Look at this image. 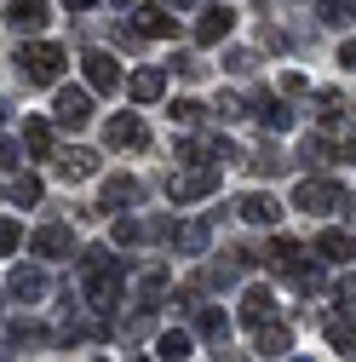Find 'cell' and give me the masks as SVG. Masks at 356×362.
I'll list each match as a JSON object with an SVG mask.
<instances>
[{
    "label": "cell",
    "instance_id": "obj_18",
    "mask_svg": "<svg viewBox=\"0 0 356 362\" xmlns=\"http://www.w3.org/2000/svg\"><path fill=\"white\" fill-rule=\"evenodd\" d=\"M264 264H271L276 276H293V270H304V247H299L293 236H276L271 253H264Z\"/></svg>",
    "mask_w": 356,
    "mask_h": 362
},
{
    "label": "cell",
    "instance_id": "obj_4",
    "mask_svg": "<svg viewBox=\"0 0 356 362\" xmlns=\"http://www.w3.org/2000/svg\"><path fill=\"white\" fill-rule=\"evenodd\" d=\"M218 190V167H184V173H167V202H201Z\"/></svg>",
    "mask_w": 356,
    "mask_h": 362
},
{
    "label": "cell",
    "instance_id": "obj_6",
    "mask_svg": "<svg viewBox=\"0 0 356 362\" xmlns=\"http://www.w3.org/2000/svg\"><path fill=\"white\" fill-rule=\"evenodd\" d=\"M6 293H12V299H23V305H40V299L52 293V282H47V270H40V264H12Z\"/></svg>",
    "mask_w": 356,
    "mask_h": 362
},
{
    "label": "cell",
    "instance_id": "obj_11",
    "mask_svg": "<svg viewBox=\"0 0 356 362\" xmlns=\"http://www.w3.org/2000/svg\"><path fill=\"white\" fill-rule=\"evenodd\" d=\"M35 253L40 259H75V230H69V224H40V230H35Z\"/></svg>",
    "mask_w": 356,
    "mask_h": 362
},
{
    "label": "cell",
    "instance_id": "obj_33",
    "mask_svg": "<svg viewBox=\"0 0 356 362\" xmlns=\"http://www.w3.org/2000/svg\"><path fill=\"white\" fill-rule=\"evenodd\" d=\"M201 115H207V110H201L196 98H178V104H172V121H178V127H201Z\"/></svg>",
    "mask_w": 356,
    "mask_h": 362
},
{
    "label": "cell",
    "instance_id": "obj_28",
    "mask_svg": "<svg viewBox=\"0 0 356 362\" xmlns=\"http://www.w3.org/2000/svg\"><path fill=\"white\" fill-rule=\"evenodd\" d=\"M40 196H47V185H40L35 173H18V178H12V202H18V207H35Z\"/></svg>",
    "mask_w": 356,
    "mask_h": 362
},
{
    "label": "cell",
    "instance_id": "obj_17",
    "mask_svg": "<svg viewBox=\"0 0 356 362\" xmlns=\"http://www.w3.org/2000/svg\"><path fill=\"white\" fill-rule=\"evenodd\" d=\"M132 23H138V40H167V35H178V23H172L167 6H138Z\"/></svg>",
    "mask_w": 356,
    "mask_h": 362
},
{
    "label": "cell",
    "instance_id": "obj_3",
    "mask_svg": "<svg viewBox=\"0 0 356 362\" xmlns=\"http://www.w3.org/2000/svg\"><path fill=\"white\" fill-rule=\"evenodd\" d=\"M350 196H345V185H333V178H299V190H293V207L304 213V218H328V213H339Z\"/></svg>",
    "mask_w": 356,
    "mask_h": 362
},
{
    "label": "cell",
    "instance_id": "obj_27",
    "mask_svg": "<svg viewBox=\"0 0 356 362\" xmlns=\"http://www.w3.org/2000/svg\"><path fill=\"white\" fill-rule=\"evenodd\" d=\"M247 167H253V173H259V178H282V173H287V167H293V161H287V156H282V150H276V144H259V150H253V161H247Z\"/></svg>",
    "mask_w": 356,
    "mask_h": 362
},
{
    "label": "cell",
    "instance_id": "obj_2",
    "mask_svg": "<svg viewBox=\"0 0 356 362\" xmlns=\"http://www.w3.org/2000/svg\"><path fill=\"white\" fill-rule=\"evenodd\" d=\"M18 69L29 86H58L64 75V47H52V40H23L18 47Z\"/></svg>",
    "mask_w": 356,
    "mask_h": 362
},
{
    "label": "cell",
    "instance_id": "obj_5",
    "mask_svg": "<svg viewBox=\"0 0 356 362\" xmlns=\"http://www.w3.org/2000/svg\"><path fill=\"white\" fill-rule=\"evenodd\" d=\"M52 121L58 127H86V121H93V93H86V86H58Z\"/></svg>",
    "mask_w": 356,
    "mask_h": 362
},
{
    "label": "cell",
    "instance_id": "obj_32",
    "mask_svg": "<svg viewBox=\"0 0 356 362\" xmlns=\"http://www.w3.org/2000/svg\"><path fill=\"white\" fill-rule=\"evenodd\" d=\"M310 104H316V121H322V127H333V121H339V110H345V98H339V93H316Z\"/></svg>",
    "mask_w": 356,
    "mask_h": 362
},
{
    "label": "cell",
    "instance_id": "obj_41",
    "mask_svg": "<svg viewBox=\"0 0 356 362\" xmlns=\"http://www.w3.org/2000/svg\"><path fill=\"white\" fill-rule=\"evenodd\" d=\"M64 6H69V12H75V18H81V12H86V6H93V0H64Z\"/></svg>",
    "mask_w": 356,
    "mask_h": 362
},
{
    "label": "cell",
    "instance_id": "obj_44",
    "mask_svg": "<svg viewBox=\"0 0 356 362\" xmlns=\"http://www.w3.org/2000/svg\"><path fill=\"white\" fill-rule=\"evenodd\" d=\"M126 362H144V356H126Z\"/></svg>",
    "mask_w": 356,
    "mask_h": 362
},
{
    "label": "cell",
    "instance_id": "obj_12",
    "mask_svg": "<svg viewBox=\"0 0 356 362\" xmlns=\"http://www.w3.org/2000/svg\"><path fill=\"white\" fill-rule=\"evenodd\" d=\"M138 196H144V185H138V178H132V173H109V178H104V196H98V213L132 207Z\"/></svg>",
    "mask_w": 356,
    "mask_h": 362
},
{
    "label": "cell",
    "instance_id": "obj_7",
    "mask_svg": "<svg viewBox=\"0 0 356 362\" xmlns=\"http://www.w3.org/2000/svg\"><path fill=\"white\" fill-rule=\"evenodd\" d=\"M104 144H109V150H144V144H150V127H144L138 115H109V121H104Z\"/></svg>",
    "mask_w": 356,
    "mask_h": 362
},
{
    "label": "cell",
    "instance_id": "obj_37",
    "mask_svg": "<svg viewBox=\"0 0 356 362\" xmlns=\"http://www.w3.org/2000/svg\"><path fill=\"white\" fill-rule=\"evenodd\" d=\"M282 93H287V98H304L310 81H304V75H282Z\"/></svg>",
    "mask_w": 356,
    "mask_h": 362
},
{
    "label": "cell",
    "instance_id": "obj_45",
    "mask_svg": "<svg viewBox=\"0 0 356 362\" xmlns=\"http://www.w3.org/2000/svg\"><path fill=\"white\" fill-rule=\"evenodd\" d=\"M293 362H310V356H293Z\"/></svg>",
    "mask_w": 356,
    "mask_h": 362
},
{
    "label": "cell",
    "instance_id": "obj_20",
    "mask_svg": "<svg viewBox=\"0 0 356 362\" xmlns=\"http://www.w3.org/2000/svg\"><path fill=\"white\" fill-rule=\"evenodd\" d=\"M322 334H328L333 351H345V356L356 351V322H350V310H328V316H322Z\"/></svg>",
    "mask_w": 356,
    "mask_h": 362
},
{
    "label": "cell",
    "instance_id": "obj_15",
    "mask_svg": "<svg viewBox=\"0 0 356 362\" xmlns=\"http://www.w3.org/2000/svg\"><path fill=\"white\" fill-rule=\"evenodd\" d=\"M264 322H276V293L271 288H247V299H242V328H264Z\"/></svg>",
    "mask_w": 356,
    "mask_h": 362
},
{
    "label": "cell",
    "instance_id": "obj_35",
    "mask_svg": "<svg viewBox=\"0 0 356 362\" xmlns=\"http://www.w3.org/2000/svg\"><path fill=\"white\" fill-rule=\"evenodd\" d=\"M172 75H184V81H201V75H207V64H201L196 52H184V58H172Z\"/></svg>",
    "mask_w": 356,
    "mask_h": 362
},
{
    "label": "cell",
    "instance_id": "obj_8",
    "mask_svg": "<svg viewBox=\"0 0 356 362\" xmlns=\"http://www.w3.org/2000/svg\"><path fill=\"white\" fill-rule=\"evenodd\" d=\"M230 29H236V6H225V0H218V6H201V18H196V40L201 47H218Z\"/></svg>",
    "mask_w": 356,
    "mask_h": 362
},
{
    "label": "cell",
    "instance_id": "obj_24",
    "mask_svg": "<svg viewBox=\"0 0 356 362\" xmlns=\"http://www.w3.org/2000/svg\"><path fill=\"white\" fill-rule=\"evenodd\" d=\"M196 334H201V339H213V345H225V334H230V316L218 310V305H196Z\"/></svg>",
    "mask_w": 356,
    "mask_h": 362
},
{
    "label": "cell",
    "instance_id": "obj_36",
    "mask_svg": "<svg viewBox=\"0 0 356 362\" xmlns=\"http://www.w3.org/2000/svg\"><path fill=\"white\" fill-rule=\"evenodd\" d=\"M23 230H18V218H0V253H18Z\"/></svg>",
    "mask_w": 356,
    "mask_h": 362
},
{
    "label": "cell",
    "instance_id": "obj_46",
    "mask_svg": "<svg viewBox=\"0 0 356 362\" xmlns=\"http://www.w3.org/2000/svg\"><path fill=\"white\" fill-rule=\"evenodd\" d=\"M115 6H126V0H115Z\"/></svg>",
    "mask_w": 356,
    "mask_h": 362
},
{
    "label": "cell",
    "instance_id": "obj_38",
    "mask_svg": "<svg viewBox=\"0 0 356 362\" xmlns=\"http://www.w3.org/2000/svg\"><path fill=\"white\" fill-rule=\"evenodd\" d=\"M12 167H18V144L0 139V173H12Z\"/></svg>",
    "mask_w": 356,
    "mask_h": 362
},
{
    "label": "cell",
    "instance_id": "obj_43",
    "mask_svg": "<svg viewBox=\"0 0 356 362\" xmlns=\"http://www.w3.org/2000/svg\"><path fill=\"white\" fill-rule=\"evenodd\" d=\"M0 362H6V345H0Z\"/></svg>",
    "mask_w": 356,
    "mask_h": 362
},
{
    "label": "cell",
    "instance_id": "obj_1",
    "mask_svg": "<svg viewBox=\"0 0 356 362\" xmlns=\"http://www.w3.org/2000/svg\"><path fill=\"white\" fill-rule=\"evenodd\" d=\"M121 288H126V264L109 247H81V299L93 310H115Z\"/></svg>",
    "mask_w": 356,
    "mask_h": 362
},
{
    "label": "cell",
    "instance_id": "obj_39",
    "mask_svg": "<svg viewBox=\"0 0 356 362\" xmlns=\"http://www.w3.org/2000/svg\"><path fill=\"white\" fill-rule=\"evenodd\" d=\"M339 64H345V69H356V40H345V47H339Z\"/></svg>",
    "mask_w": 356,
    "mask_h": 362
},
{
    "label": "cell",
    "instance_id": "obj_10",
    "mask_svg": "<svg viewBox=\"0 0 356 362\" xmlns=\"http://www.w3.org/2000/svg\"><path fill=\"white\" fill-rule=\"evenodd\" d=\"M47 18H52L47 0H6V23H12L18 35H40V29H47Z\"/></svg>",
    "mask_w": 356,
    "mask_h": 362
},
{
    "label": "cell",
    "instance_id": "obj_31",
    "mask_svg": "<svg viewBox=\"0 0 356 362\" xmlns=\"http://www.w3.org/2000/svg\"><path fill=\"white\" fill-rule=\"evenodd\" d=\"M144 236H155L150 224H138V218H115V242H121V247H138Z\"/></svg>",
    "mask_w": 356,
    "mask_h": 362
},
{
    "label": "cell",
    "instance_id": "obj_30",
    "mask_svg": "<svg viewBox=\"0 0 356 362\" xmlns=\"http://www.w3.org/2000/svg\"><path fill=\"white\" fill-rule=\"evenodd\" d=\"M316 18L322 23H350L356 18V0H316Z\"/></svg>",
    "mask_w": 356,
    "mask_h": 362
},
{
    "label": "cell",
    "instance_id": "obj_14",
    "mask_svg": "<svg viewBox=\"0 0 356 362\" xmlns=\"http://www.w3.org/2000/svg\"><path fill=\"white\" fill-rule=\"evenodd\" d=\"M167 242H172L178 253H207V242H213V224H207V218H184V224H167Z\"/></svg>",
    "mask_w": 356,
    "mask_h": 362
},
{
    "label": "cell",
    "instance_id": "obj_23",
    "mask_svg": "<svg viewBox=\"0 0 356 362\" xmlns=\"http://www.w3.org/2000/svg\"><path fill=\"white\" fill-rule=\"evenodd\" d=\"M196 351V334H184V328H167V334H155V356L161 362H184Z\"/></svg>",
    "mask_w": 356,
    "mask_h": 362
},
{
    "label": "cell",
    "instance_id": "obj_34",
    "mask_svg": "<svg viewBox=\"0 0 356 362\" xmlns=\"http://www.w3.org/2000/svg\"><path fill=\"white\" fill-rule=\"evenodd\" d=\"M242 110H247V104H242L236 93H218V104H213V115H218V121H242Z\"/></svg>",
    "mask_w": 356,
    "mask_h": 362
},
{
    "label": "cell",
    "instance_id": "obj_42",
    "mask_svg": "<svg viewBox=\"0 0 356 362\" xmlns=\"http://www.w3.org/2000/svg\"><path fill=\"white\" fill-rule=\"evenodd\" d=\"M6 115H12V104H0V127H6Z\"/></svg>",
    "mask_w": 356,
    "mask_h": 362
},
{
    "label": "cell",
    "instance_id": "obj_19",
    "mask_svg": "<svg viewBox=\"0 0 356 362\" xmlns=\"http://www.w3.org/2000/svg\"><path fill=\"white\" fill-rule=\"evenodd\" d=\"M58 173H64V178H93V173H98V150H86V144L58 150Z\"/></svg>",
    "mask_w": 356,
    "mask_h": 362
},
{
    "label": "cell",
    "instance_id": "obj_9",
    "mask_svg": "<svg viewBox=\"0 0 356 362\" xmlns=\"http://www.w3.org/2000/svg\"><path fill=\"white\" fill-rule=\"evenodd\" d=\"M81 69H86V86H93V93H115L121 86V64L109 58V52H81Z\"/></svg>",
    "mask_w": 356,
    "mask_h": 362
},
{
    "label": "cell",
    "instance_id": "obj_25",
    "mask_svg": "<svg viewBox=\"0 0 356 362\" xmlns=\"http://www.w3.org/2000/svg\"><path fill=\"white\" fill-rule=\"evenodd\" d=\"M161 293H167V264L138 270V305H144V310H155V305H161Z\"/></svg>",
    "mask_w": 356,
    "mask_h": 362
},
{
    "label": "cell",
    "instance_id": "obj_26",
    "mask_svg": "<svg viewBox=\"0 0 356 362\" xmlns=\"http://www.w3.org/2000/svg\"><path fill=\"white\" fill-rule=\"evenodd\" d=\"M316 253H322L328 264H345V259H356V242H350L345 230H322V236H316Z\"/></svg>",
    "mask_w": 356,
    "mask_h": 362
},
{
    "label": "cell",
    "instance_id": "obj_16",
    "mask_svg": "<svg viewBox=\"0 0 356 362\" xmlns=\"http://www.w3.org/2000/svg\"><path fill=\"white\" fill-rule=\"evenodd\" d=\"M253 121H259L264 132H287V127H293V110H287L276 93H259V98H253Z\"/></svg>",
    "mask_w": 356,
    "mask_h": 362
},
{
    "label": "cell",
    "instance_id": "obj_29",
    "mask_svg": "<svg viewBox=\"0 0 356 362\" xmlns=\"http://www.w3.org/2000/svg\"><path fill=\"white\" fill-rule=\"evenodd\" d=\"M23 144H29L35 156H47V150H52V121H40V115H29V127H23Z\"/></svg>",
    "mask_w": 356,
    "mask_h": 362
},
{
    "label": "cell",
    "instance_id": "obj_21",
    "mask_svg": "<svg viewBox=\"0 0 356 362\" xmlns=\"http://www.w3.org/2000/svg\"><path fill=\"white\" fill-rule=\"evenodd\" d=\"M126 93H132V104H155V98L167 93V69H155V64H150V69H138V75L126 81Z\"/></svg>",
    "mask_w": 356,
    "mask_h": 362
},
{
    "label": "cell",
    "instance_id": "obj_22",
    "mask_svg": "<svg viewBox=\"0 0 356 362\" xmlns=\"http://www.w3.org/2000/svg\"><path fill=\"white\" fill-rule=\"evenodd\" d=\"M287 345H293L287 322H264V328L253 334V351H259V356H287Z\"/></svg>",
    "mask_w": 356,
    "mask_h": 362
},
{
    "label": "cell",
    "instance_id": "obj_13",
    "mask_svg": "<svg viewBox=\"0 0 356 362\" xmlns=\"http://www.w3.org/2000/svg\"><path fill=\"white\" fill-rule=\"evenodd\" d=\"M236 213H242L247 224H264V230H271V224L282 218V202H276L271 190H247V196H236Z\"/></svg>",
    "mask_w": 356,
    "mask_h": 362
},
{
    "label": "cell",
    "instance_id": "obj_40",
    "mask_svg": "<svg viewBox=\"0 0 356 362\" xmlns=\"http://www.w3.org/2000/svg\"><path fill=\"white\" fill-rule=\"evenodd\" d=\"M167 12H190V6H201V0H161Z\"/></svg>",
    "mask_w": 356,
    "mask_h": 362
}]
</instances>
